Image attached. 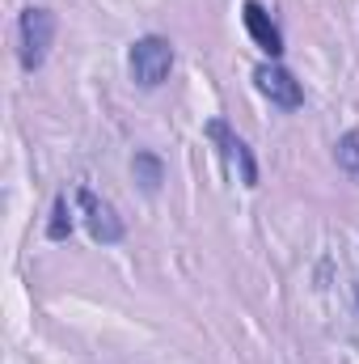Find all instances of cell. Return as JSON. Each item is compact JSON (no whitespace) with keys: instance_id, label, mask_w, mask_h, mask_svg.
<instances>
[{"instance_id":"5","label":"cell","mask_w":359,"mask_h":364,"mask_svg":"<svg viewBox=\"0 0 359 364\" xmlns=\"http://www.w3.org/2000/svg\"><path fill=\"white\" fill-rule=\"evenodd\" d=\"M77 203H81V212H85V229H89L93 242L118 246V242L127 237V225H123V216L114 212L110 199H97L89 186H81V191H77Z\"/></svg>"},{"instance_id":"8","label":"cell","mask_w":359,"mask_h":364,"mask_svg":"<svg viewBox=\"0 0 359 364\" xmlns=\"http://www.w3.org/2000/svg\"><path fill=\"white\" fill-rule=\"evenodd\" d=\"M72 229H77V220H72V203H68V195H55V203H51V220H47V242H68Z\"/></svg>"},{"instance_id":"10","label":"cell","mask_w":359,"mask_h":364,"mask_svg":"<svg viewBox=\"0 0 359 364\" xmlns=\"http://www.w3.org/2000/svg\"><path fill=\"white\" fill-rule=\"evenodd\" d=\"M351 292H355V301H359V284H351Z\"/></svg>"},{"instance_id":"7","label":"cell","mask_w":359,"mask_h":364,"mask_svg":"<svg viewBox=\"0 0 359 364\" xmlns=\"http://www.w3.org/2000/svg\"><path fill=\"white\" fill-rule=\"evenodd\" d=\"M131 174H136V182H140L144 195H157L161 182H165V161H161L153 149H140V153L131 157Z\"/></svg>"},{"instance_id":"2","label":"cell","mask_w":359,"mask_h":364,"mask_svg":"<svg viewBox=\"0 0 359 364\" xmlns=\"http://www.w3.org/2000/svg\"><path fill=\"white\" fill-rule=\"evenodd\" d=\"M55 30H60V21H55L51 9H43V4L21 9V17H17V43H21L17 55H21V68L26 73H38L47 64L51 43H55Z\"/></svg>"},{"instance_id":"6","label":"cell","mask_w":359,"mask_h":364,"mask_svg":"<svg viewBox=\"0 0 359 364\" xmlns=\"http://www.w3.org/2000/svg\"><path fill=\"white\" fill-rule=\"evenodd\" d=\"M241 21H245V34L254 38V47H258L267 60H279V55H283V30L275 26V17L267 13L263 0H245V4H241Z\"/></svg>"},{"instance_id":"4","label":"cell","mask_w":359,"mask_h":364,"mask_svg":"<svg viewBox=\"0 0 359 364\" xmlns=\"http://www.w3.org/2000/svg\"><path fill=\"white\" fill-rule=\"evenodd\" d=\"M254 90L263 93L275 110H300L304 106V85L279 60H267V64L254 68Z\"/></svg>"},{"instance_id":"1","label":"cell","mask_w":359,"mask_h":364,"mask_svg":"<svg viewBox=\"0 0 359 364\" xmlns=\"http://www.w3.org/2000/svg\"><path fill=\"white\" fill-rule=\"evenodd\" d=\"M174 60L178 55H174V43L165 34H144L127 51V68H131V81L140 90H161L174 73Z\"/></svg>"},{"instance_id":"3","label":"cell","mask_w":359,"mask_h":364,"mask_svg":"<svg viewBox=\"0 0 359 364\" xmlns=\"http://www.w3.org/2000/svg\"><path fill=\"white\" fill-rule=\"evenodd\" d=\"M207 140L220 149V157H224V166H228V174L241 182V186H258V157H254V149L224 123V119H211L207 127Z\"/></svg>"},{"instance_id":"9","label":"cell","mask_w":359,"mask_h":364,"mask_svg":"<svg viewBox=\"0 0 359 364\" xmlns=\"http://www.w3.org/2000/svg\"><path fill=\"white\" fill-rule=\"evenodd\" d=\"M334 161H338V170H343L351 182H359V132L355 127L338 136V144H334Z\"/></svg>"}]
</instances>
